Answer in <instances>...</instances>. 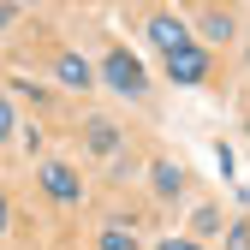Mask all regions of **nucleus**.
Returning a JSON list of instances; mask_svg holds the SVG:
<instances>
[{
  "label": "nucleus",
  "instance_id": "nucleus-1",
  "mask_svg": "<svg viewBox=\"0 0 250 250\" xmlns=\"http://www.w3.org/2000/svg\"><path fill=\"white\" fill-rule=\"evenodd\" d=\"M102 83L107 89H119V96H149V72H143V60L131 54V48H107V60H102Z\"/></svg>",
  "mask_w": 250,
  "mask_h": 250
},
{
  "label": "nucleus",
  "instance_id": "nucleus-2",
  "mask_svg": "<svg viewBox=\"0 0 250 250\" xmlns=\"http://www.w3.org/2000/svg\"><path fill=\"white\" fill-rule=\"evenodd\" d=\"M143 36L161 48V60H167L173 48H185V42H197V36H191V18H179V12H149V18H143Z\"/></svg>",
  "mask_w": 250,
  "mask_h": 250
},
{
  "label": "nucleus",
  "instance_id": "nucleus-3",
  "mask_svg": "<svg viewBox=\"0 0 250 250\" xmlns=\"http://www.w3.org/2000/svg\"><path fill=\"white\" fill-rule=\"evenodd\" d=\"M161 66H167L173 83H203V78H208V48H203V42H185V48H173V54L161 60Z\"/></svg>",
  "mask_w": 250,
  "mask_h": 250
},
{
  "label": "nucleus",
  "instance_id": "nucleus-4",
  "mask_svg": "<svg viewBox=\"0 0 250 250\" xmlns=\"http://www.w3.org/2000/svg\"><path fill=\"white\" fill-rule=\"evenodd\" d=\"M191 24H197V42H203V48H221V42H232V36H238V18H232L227 6H203Z\"/></svg>",
  "mask_w": 250,
  "mask_h": 250
},
{
  "label": "nucleus",
  "instance_id": "nucleus-5",
  "mask_svg": "<svg viewBox=\"0 0 250 250\" xmlns=\"http://www.w3.org/2000/svg\"><path fill=\"white\" fill-rule=\"evenodd\" d=\"M54 83H60V89H78V96H83V89L96 83V66H89L83 54H72V48H60V54H54Z\"/></svg>",
  "mask_w": 250,
  "mask_h": 250
},
{
  "label": "nucleus",
  "instance_id": "nucleus-6",
  "mask_svg": "<svg viewBox=\"0 0 250 250\" xmlns=\"http://www.w3.org/2000/svg\"><path fill=\"white\" fill-rule=\"evenodd\" d=\"M42 191H48L54 203H78L83 185H78V173H72L66 161H48V167H42Z\"/></svg>",
  "mask_w": 250,
  "mask_h": 250
},
{
  "label": "nucleus",
  "instance_id": "nucleus-7",
  "mask_svg": "<svg viewBox=\"0 0 250 250\" xmlns=\"http://www.w3.org/2000/svg\"><path fill=\"white\" fill-rule=\"evenodd\" d=\"M83 137H89V149H96V155H113V149H119V125H113V119H89Z\"/></svg>",
  "mask_w": 250,
  "mask_h": 250
},
{
  "label": "nucleus",
  "instance_id": "nucleus-8",
  "mask_svg": "<svg viewBox=\"0 0 250 250\" xmlns=\"http://www.w3.org/2000/svg\"><path fill=\"white\" fill-rule=\"evenodd\" d=\"M149 179H155V197H179V191H185V173H179L173 161H155Z\"/></svg>",
  "mask_w": 250,
  "mask_h": 250
},
{
  "label": "nucleus",
  "instance_id": "nucleus-9",
  "mask_svg": "<svg viewBox=\"0 0 250 250\" xmlns=\"http://www.w3.org/2000/svg\"><path fill=\"white\" fill-rule=\"evenodd\" d=\"M102 250H137V238L125 227H102Z\"/></svg>",
  "mask_w": 250,
  "mask_h": 250
},
{
  "label": "nucleus",
  "instance_id": "nucleus-10",
  "mask_svg": "<svg viewBox=\"0 0 250 250\" xmlns=\"http://www.w3.org/2000/svg\"><path fill=\"white\" fill-rule=\"evenodd\" d=\"M227 250H250V221H232L227 227Z\"/></svg>",
  "mask_w": 250,
  "mask_h": 250
},
{
  "label": "nucleus",
  "instance_id": "nucleus-11",
  "mask_svg": "<svg viewBox=\"0 0 250 250\" xmlns=\"http://www.w3.org/2000/svg\"><path fill=\"white\" fill-rule=\"evenodd\" d=\"M12 131H18V119H12V102H6V96H0V143H6Z\"/></svg>",
  "mask_w": 250,
  "mask_h": 250
},
{
  "label": "nucleus",
  "instance_id": "nucleus-12",
  "mask_svg": "<svg viewBox=\"0 0 250 250\" xmlns=\"http://www.w3.org/2000/svg\"><path fill=\"white\" fill-rule=\"evenodd\" d=\"M155 250H203V244H197V238H161Z\"/></svg>",
  "mask_w": 250,
  "mask_h": 250
},
{
  "label": "nucleus",
  "instance_id": "nucleus-13",
  "mask_svg": "<svg viewBox=\"0 0 250 250\" xmlns=\"http://www.w3.org/2000/svg\"><path fill=\"white\" fill-rule=\"evenodd\" d=\"M6 24H12V6H0V30H6Z\"/></svg>",
  "mask_w": 250,
  "mask_h": 250
},
{
  "label": "nucleus",
  "instance_id": "nucleus-14",
  "mask_svg": "<svg viewBox=\"0 0 250 250\" xmlns=\"http://www.w3.org/2000/svg\"><path fill=\"white\" fill-rule=\"evenodd\" d=\"M0 232H6V197H0Z\"/></svg>",
  "mask_w": 250,
  "mask_h": 250
},
{
  "label": "nucleus",
  "instance_id": "nucleus-15",
  "mask_svg": "<svg viewBox=\"0 0 250 250\" xmlns=\"http://www.w3.org/2000/svg\"><path fill=\"white\" fill-rule=\"evenodd\" d=\"M244 54H250V48H244Z\"/></svg>",
  "mask_w": 250,
  "mask_h": 250
}]
</instances>
